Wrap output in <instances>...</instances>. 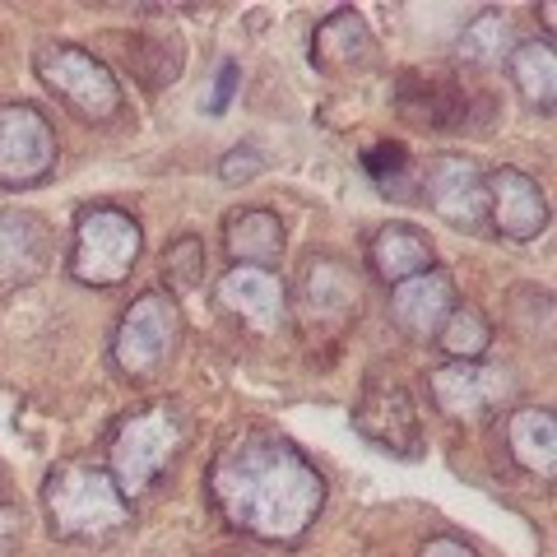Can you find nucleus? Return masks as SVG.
Returning <instances> with one entry per match:
<instances>
[{"label": "nucleus", "instance_id": "2", "mask_svg": "<svg viewBox=\"0 0 557 557\" xmlns=\"http://www.w3.org/2000/svg\"><path fill=\"white\" fill-rule=\"evenodd\" d=\"M47 530L61 544H98L131 525V502L121 497L108 465L94 460H61L47 469L42 483Z\"/></svg>", "mask_w": 557, "mask_h": 557}, {"label": "nucleus", "instance_id": "3", "mask_svg": "<svg viewBox=\"0 0 557 557\" xmlns=\"http://www.w3.org/2000/svg\"><path fill=\"white\" fill-rule=\"evenodd\" d=\"M186 442H190V418L177 399L131 409L108 437V474L121 487V497L126 502L145 497L163 479V469L186 450Z\"/></svg>", "mask_w": 557, "mask_h": 557}, {"label": "nucleus", "instance_id": "4", "mask_svg": "<svg viewBox=\"0 0 557 557\" xmlns=\"http://www.w3.org/2000/svg\"><path fill=\"white\" fill-rule=\"evenodd\" d=\"M33 75H38L79 121H94V126H108V121H116L121 108H126L121 79L112 75L108 61L94 57L89 47L42 42L33 51Z\"/></svg>", "mask_w": 557, "mask_h": 557}, {"label": "nucleus", "instance_id": "24", "mask_svg": "<svg viewBox=\"0 0 557 557\" xmlns=\"http://www.w3.org/2000/svg\"><path fill=\"white\" fill-rule=\"evenodd\" d=\"M437 344L450 362H483V354L493 348V325H487L479 307L456 302V311H450L437 330Z\"/></svg>", "mask_w": 557, "mask_h": 557}, {"label": "nucleus", "instance_id": "8", "mask_svg": "<svg viewBox=\"0 0 557 557\" xmlns=\"http://www.w3.org/2000/svg\"><path fill=\"white\" fill-rule=\"evenodd\" d=\"M428 391H432V405L450 423L479 428L516 399V372L507 362H442L428 376Z\"/></svg>", "mask_w": 557, "mask_h": 557}, {"label": "nucleus", "instance_id": "7", "mask_svg": "<svg viewBox=\"0 0 557 557\" xmlns=\"http://www.w3.org/2000/svg\"><path fill=\"white\" fill-rule=\"evenodd\" d=\"M182 344V307L172 293L149 288L121 311L116 335H112V362L126 381L159 376Z\"/></svg>", "mask_w": 557, "mask_h": 557}, {"label": "nucleus", "instance_id": "18", "mask_svg": "<svg viewBox=\"0 0 557 557\" xmlns=\"http://www.w3.org/2000/svg\"><path fill=\"white\" fill-rule=\"evenodd\" d=\"M284 247H288V233L274 209H233L223 219V251H228L233 265L274 270L284 260Z\"/></svg>", "mask_w": 557, "mask_h": 557}, {"label": "nucleus", "instance_id": "28", "mask_svg": "<svg viewBox=\"0 0 557 557\" xmlns=\"http://www.w3.org/2000/svg\"><path fill=\"white\" fill-rule=\"evenodd\" d=\"M237 89H242V65L237 61H223L219 75H214V89H209V98H205V112L209 116H223V112L233 108Z\"/></svg>", "mask_w": 557, "mask_h": 557}, {"label": "nucleus", "instance_id": "31", "mask_svg": "<svg viewBox=\"0 0 557 557\" xmlns=\"http://www.w3.org/2000/svg\"><path fill=\"white\" fill-rule=\"evenodd\" d=\"M539 20H544V28H553V24H557V10H553V5H544V10H539Z\"/></svg>", "mask_w": 557, "mask_h": 557}, {"label": "nucleus", "instance_id": "19", "mask_svg": "<svg viewBox=\"0 0 557 557\" xmlns=\"http://www.w3.org/2000/svg\"><path fill=\"white\" fill-rule=\"evenodd\" d=\"M432 260H437V247H432V237L418 228V223H381L368 237V265L381 284H391V288L432 270Z\"/></svg>", "mask_w": 557, "mask_h": 557}, {"label": "nucleus", "instance_id": "32", "mask_svg": "<svg viewBox=\"0 0 557 557\" xmlns=\"http://www.w3.org/2000/svg\"><path fill=\"white\" fill-rule=\"evenodd\" d=\"M223 557H251V553H223Z\"/></svg>", "mask_w": 557, "mask_h": 557}, {"label": "nucleus", "instance_id": "10", "mask_svg": "<svg viewBox=\"0 0 557 557\" xmlns=\"http://www.w3.org/2000/svg\"><path fill=\"white\" fill-rule=\"evenodd\" d=\"M57 159L61 145L51 121L38 108H28V102H5L0 108V186L10 190L38 186L57 172Z\"/></svg>", "mask_w": 557, "mask_h": 557}, {"label": "nucleus", "instance_id": "16", "mask_svg": "<svg viewBox=\"0 0 557 557\" xmlns=\"http://www.w3.org/2000/svg\"><path fill=\"white\" fill-rule=\"evenodd\" d=\"M450 311H456V278H450V270H442V265H432V270L391 288V321L418 344L437 339V330Z\"/></svg>", "mask_w": 557, "mask_h": 557}, {"label": "nucleus", "instance_id": "17", "mask_svg": "<svg viewBox=\"0 0 557 557\" xmlns=\"http://www.w3.org/2000/svg\"><path fill=\"white\" fill-rule=\"evenodd\" d=\"M372 57H376V42L358 10L325 14L317 33H311V65L321 75H358V70L372 65Z\"/></svg>", "mask_w": 557, "mask_h": 557}, {"label": "nucleus", "instance_id": "12", "mask_svg": "<svg viewBox=\"0 0 557 557\" xmlns=\"http://www.w3.org/2000/svg\"><path fill=\"white\" fill-rule=\"evenodd\" d=\"M483 196H487V223L511 237V242H534L539 233H548V196L539 190V182L520 168H493L483 172Z\"/></svg>", "mask_w": 557, "mask_h": 557}, {"label": "nucleus", "instance_id": "5", "mask_svg": "<svg viewBox=\"0 0 557 557\" xmlns=\"http://www.w3.org/2000/svg\"><path fill=\"white\" fill-rule=\"evenodd\" d=\"M139 247H145V233H139L135 214L116 205H94L75 219L65 270L84 288H116L139 265Z\"/></svg>", "mask_w": 557, "mask_h": 557}, {"label": "nucleus", "instance_id": "21", "mask_svg": "<svg viewBox=\"0 0 557 557\" xmlns=\"http://www.w3.org/2000/svg\"><path fill=\"white\" fill-rule=\"evenodd\" d=\"M112 38L121 47V61L131 65V75L145 89H168V84L182 79L186 47L177 33H112Z\"/></svg>", "mask_w": 557, "mask_h": 557}, {"label": "nucleus", "instance_id": "6", "mask_svg": "<svg viewBox=\"0 0 557 557\" xmlns=\"http://www.w3.org/2000/svg\"><path fill=\"white\" fill-rule=\"evenodd\" d=\"M288 307H293V321H298V335L307 344H335L362 311V278L354 274V265H344V260L330 251L307 256Z\"/></svg>", "mask_w": 557, "mask_h": 557}, {"label": "nucleus", "instance_id": "15", "mask_svg": "<svg viewBox=\"0 0 557 557\" xmlns=\"http://www.w3.org/2000/svg\"><path fill=\"white\" fill-rule=\"evenodd\" d=\"M51 265V228L33 209H0V293L28 288Z\"/></svg>", "mask_w": 557, "mask_h": 557}, {"label": "nucleus", "instance_id": "29", "mask_svg": "<svg viewBox=\"0 0 557 557\" xmlns=\"http://www.w3.org/2000/svg\"><path fill=\"white\" fill-rule=\"evenodd\" d=\"M418 557H479V553L456 534H437V539H428V544L418 548Z\"/></svg>", "mask_w": 557, "mask_h": 557}, {"label": "nucleus", "instance_id": "20", "mask_svg": "<svg viewBox=\"0 0 557 557\" xmlns=\"http://www.w3.org/2000/svg\"><path fill=\"white\" fill-rule=\"evenodd\" d=\"M507 450L525 474H534L539 483H553V474H557V418H553V409H544V405L511 409Z\"/></svg>", "mask_w": 557, "mask_h": 557}, {"label": "nucleus", "instance_id": "27", "mask_svg": "<svg viewBox=\"0 0 557 557\" xmlns=\"http://www.w3.org/2000/svg\"><path fill=\"white\" fill-rule=\"evenodd\" d=\"M260 172H265V153H260L256 145H233L219 159V177L228 182V186H247V182L260 177Z\"/></svg>", "mask_w": 557, "mask_h": 557}, {"label": "nucleus", "instance_id": "26", "mask_svg": "<svg viewBox=\"0 0 557 557\" xmlns=\"http://www.w3.org/2000/svg\"><path fill=\"white\" fill-rule=\"evenodd\" d=\"M362 172L391 196V186H399V177L409 172V149L395 145V139H381V145H372L368 153H362Z\"/></svg>", "mask_w": 557, "mask_h": 557}, {"label": "nucleus", "instance_id": "23", "mask_svg": "<svg viewBox=\"0 0 557 557\" xmlns=\"http://www.w3.org/2000/svg\"><path fill=\"white\" fill-rule=\"evenodd\" d=\"M511 47H516V28H511V20L502 10H483V14H474L465 28H460V42H456V51H460V61H469V65H502L511 57Z\"/></svg>", "mask_w": 557, "mask_h": 557}, {"label": "nucleus", "instance_id": "22", "mask_svg": "<svg viewBox=\"0 0 557 557\" xmlns=\"http://www.w3.org/2000/svg\"><path fill=\"white\" fill-rule=\"evenodd\" d=\"M507 70H511L516 94L525 98V108L548 116L553 102H557V57H553V47L544 38L516 42L511 57H507Z\"/></svg>", "mask_w": 557, "mask_h": 557}, {"label": "nucleus", "instance_id": "1", "mask_svg": "<svg viewBox=\"0 0 557 557\" xmlns=\"http://www.w3.org/2000/svg\"><path fill=\"white\" fill-rule=\"evenodd\" d=\"M209 502L233 530L260 544H298L325 507V479L278 432H237L209 465Z\"/></svg>", "mask_w": 557, "mask_h": 557}, {"label": "nucleus", "instance_id": "30", "mask_svg": "<svg viewBox=\"0 0 557 557\" xmlns=\"http://www.w3.org/2000/svg\"><path fill=\"white\" fill-rule=\"evenodd\" d=\"M14 530H20V516H14V507L0 502V557H5V548L14 544Z\"/></svg>", "mask_w": 557, "mask_h": 557}, {"label": "nucleus", "instance_id": "9", "mask_svg": "<svg viewBox=\"0 0 557 557\" xmlns=\"http://www.w3.org/2000/svg\"><path fill=\"white\" fill-rule=\"evenodd\" d=\"M354 428L362 442H372L386 456H399V460L423 456V418H418L413 395L399 381L368 376V386L358 395V409H354Z\"/></svg>", "mask_w": 557, "mask_h": 557}, {"label": "nucleus", "instance_id": "11", "mask_svg": "<svg viewBox=\"0 0 557 557\" xmlns=\"http://www.w3.org/2000/svg\"><path fill=\"white\" fill-rule=\"evenodd\" d=\"M423 200L450 228H479V223H487L479 159H469V153H437L423 168Z\"/></svg>", "mask_w": 557, "mask_h": 557}, {"label": "nucleus", "instance_id": "13", "mask_svg": "<svg viewBox=\"0 0 557 557\" xmlns=\"http://www.w3.org/2000/svg\"><path fill=\"white\" fill-rule=\"evenodd\" d=\"M395 112L423 131H460L469 121V94L456 75L437 70H399L395 75Z\"/></svg>", "mask_w": 557, "mask_h": 557}, {"label": "nucleus", "instance_id": "25", "mask_svg": "<svg viewBox=\"0 0 557 557\" xmlns=\"http://www.w3.org/2000/svg\"><path fill=\"white\" fill-rule=\"evenodd\" d=\"M163 278L168 293H190L205 284V242L200 237H177L163 251Z\"/></svg>", "mask_w": 557, "mask_h": 557}, {"label": "nucleus", "instance_id": "14", "mask_svg": "<svg viewBox=\"0 0 557 557\" xmlns=\"http://www.w3.org/2000/svg\"><path fill=\"white\" fill-rule=\"evenodd\" d=\"M214 298L233 321L256 330V335H278V330L288 325V288H284V278H278L274 270L233 265L228 274L219 278Z\"/></svg>", "mask_w": 557, "mask_h": 557}]
</instances>
